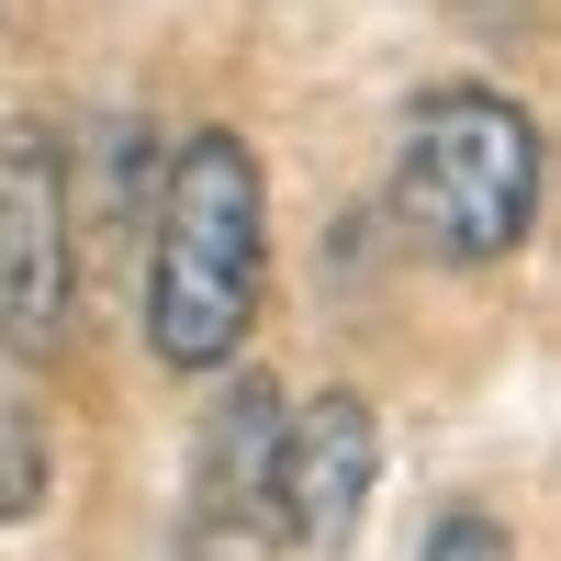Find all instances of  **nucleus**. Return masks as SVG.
<instances>
[{
    "instance_id": "nucleus-7",
    "label": "nucleus",
    "mask_w": 561,
    "mask_h": 561,
    "mask_svg": "<svg viewBox=\"0 0 561 561\" xmlns=\"http://www.w3.org/2000/svg\"><path fill=\"white\" fill-rule=\"evenodd\" d=\"M415 561H517V539H505L483 505H449V517L427 528V550H415Z\"/></svg>"
},
{
    "instance_id": "nucleus-4",
    "label": "nucleus",
    "mask_w": 561,
    "mask_h": 561,
    "mask_svg": "<svg viewBox=\"0 0 561 561\" xmlns=\"http://www.w3.org/2000/svg\"><path fill=\"white\" fill-rule=\"evenodd\" d=\"M68 325V169L45 135H0V337L45 348Z\"/></svg>"
},
{
    "instance_id": "nucleus-5",
    "label": "nucleus",
    "mask_w": 561,
    "mask_h": 561,
    "mask_svg": "<svg viewBox=\"0 0 561 561\" xmlns=\"http://www.w3.org/2000/svg\"><path fill=\"white\" fill-rule=\"evenodd\" d=\"M280 427H293L280 382L237 370V382H225V404L203 415V449H192V528H203V539L270 528V472H280Z\"/></svg>"
},
{
    "instance_id": "nucleus-3",
    "label": "nucleus",
    "mask_w": 561,
    "mask_h": 561,
    "mask_svg": "<svg viewBox=\"0 0 561 561\" xmlns=\"http://www.w3.org/2000/svg\"><path fill=\"white\" fill-rule=\"evenodd\" d=\"M370 483H382V427H370L359 393H314L293 427H280V472H270V539L293 550H348L370 517Z\"/></svg>"
},
{
    "instance_id": "nucleus-2",
    "label": "nucleus",
    "mask_w": 561,
    "mask_h": 561,
    "mask_svg": "<svg viewBox=\"0 0 561 561\" xmlns=\"http://www.w3.org/2000/svg\"><path fill=\"white\" fill-rule=\"evenodd\" d=\"M393 225L438 270H494L505 248H528L539 225V124L505 90L449 79L404 113L393 147Z\"/></svg>"
},
{
    "instance_id": "nucleus-6",
    "label": "nucleus",
    "mask_w": 561,
    "mask_h": 561,
    "mask_svg": "<svg viewBox=\"0 0 561 561\" xmlns=\"http://www.w3.org/2000/svg\"><path fill=\"white\" fill-rule=\"evenodd\" d=\"M45 505V415L23 404V382L0 370V528H23Z\"/></svg>"
},
{
    "instance_id": "nucleus-1",
    "label": "nucleus",
    "mask_w": 561,
    "mask_h": 561,
    "mask_svg": "<svg viewBox=\"0 0 561 561\" xmlns=\"http://www.w3.org/2000/svg\"><path fill=\"white\" fill-rule=\"evenodd\" d=\"M270 280V192L248 135H192L158 180V248H147V337L169 370H225L259 325Z\"/></svg>"
}]
</instances>
